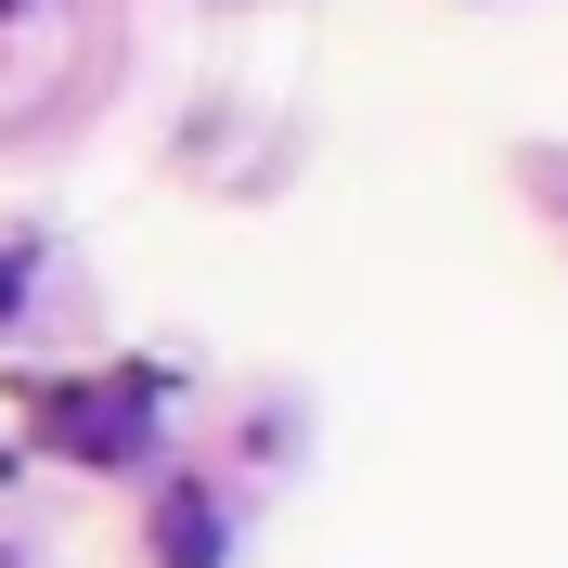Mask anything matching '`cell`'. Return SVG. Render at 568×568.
Masks as SVG:
<instances>
[{
  "mask_svg": "<svg viewBox=\"0 0 568 568\" xmlns=\"http://www.w3.org/2000/svg\"><path fill=\"white\" fill-rule=\"evenodd\" d=\"M155 568H220V517H207V491H169V504H155Z\"/></svg>",
  "mask_w": 568,
  "mask_h": 568,
  "instance_id": "cell-2",
  "label": "cell"
},
{
  "mask_svg": "<svg viewBox=\"0 0 568 568\" xmlns=\"http://www.w3.org/2000/svg\"><path fill=\"white\" fill-rule=\"evenodd\" d=\"M39 439L78 453V465H130L142 453V400L130 388H52V400H39Z\"/></svg>",
  "mask_w": 568,
  "mask_h": 568,
  "instance_id": "cell-1",
  "label": "cell"
},
{
  "mask_svg": "<svg viewBox=\"0 0 568 568\" xmlns=\"http://www.w3.org/2000/svg\"><path fill=\"white\" fill-rule=\"evenodd\" d=\"M0 13H13V0H0Z\"/></svg>",
  "mask_w": 568,
  "mask_h": 568,
  "instance_id": "cell-4",
  "label": "cell"
},
{
  "mask_svg": "<svg viewBox=\"0 0 568 568\" xmlns=\"http://www.w3.org/2000/svg\"><path fill=\"white\" fill-rule=\"evenodd\" d=\"M13 297H27V272H13V258H0V323H13Z\"/></svg>",
  "mask_w": 568,
  "mask_h": 568,
  "instance_id": "cell-3",
  "label": "cell"
}]
</instances>
